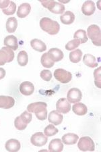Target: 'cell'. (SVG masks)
<instances>
[{
	"instance_id": "cell-1",
	"label": "cell",
	"mask_w": 101,
	"mask_h": 152,
	"mask_svg": "<svg viewBox=\"0 0 101 152\" xmlns=\"http://www.w3.org/2000/svg\"><path fill=\"white\" fill-rule=\"evenodd\" d=\"M47 104L45 102H35L27 107V111L35 114L36 117L40 121H45L47 118Z\"/></svg>"
},
{
	"instance_id": "cell-2",
	"label": "cell",
	"mask_w": 101,
	"mask_h": 152,
	"mask_svg": "<svg viewBox=\"0 0 101 152\" xmlns=\"http://www.w3.org/2000/svg\"><path fill=\"white\" fill-rule=\"evenodd\" d=\"M40 26L42 30L51 35H56L60 30V25L57 22L47 17L41 19Z\"/></svg>"
},
{
	"instance_id": "cell-3",
	"label": "cell",
	"mask_w": 101,
	"mask_h": 152,
	"mask_svg": "<svg viewBox=\"0 0 101 152\" xmlns=\"http://www.w3.org/2000/svg\"><path fill=\"white\" fill-rule=\"evenodd\" d=\"M87 34L89 39L94 45H101V32L100 28L96 24H92L87 29Z\"/></svg>"
},
{
	"instance_id": "cell-4",
	"label": "cell",
	"mask_w": 101,
	"mask_h": 152,
	"mask_svg": "<svg viewBox=\"0 0 101 152\" xmlns=\"http://www.w3.org/2000/svg\"><path fill=\"white\" fill-rule=\"evenodd\" d=\"M42 5L47 8L49 11L52 13L60 14H63L65 12V6L61 4L60 2H57L55 1H40Z\"/></svg>"
},
{
	"instance_id": "cell-5",
	"label": "cell",
	"mask_w": 101,
	"mask_h": 152,
	"mask_svg": "<svg viewBox=\"0 0 101 152\" xmlns=\"http://www.w3.org/2000/svg\"><path fill=\"white\" fill-rule=\"evenodd\" d=\"M78 147L80 150L82 151H94L95 149L94 143L90 137H81L78 141Z\"/></svg>"
},
{
	"instance_id": "cell-6",
	"label": "cell",
	"mask_w": 101,
	"mask_h": 152,
	"mask_svg": "<svg viewBox=\"0 0 101 152\" xmlns=\"http://www.w3.org/2000/svg\"><path fill=\"white\" fill-rule=\"evenodd\" d=\"M14 59V51L8 47H3L0 50V66H4L7 62H11Z\"/></svg>"
},
{
	"instance_id": "cell-7",
	"label": "cell",
	"mask_w": 101,
	"mask_h": 152,
	"mask_svg": "<svg viewBox=\"0 0 101 152\" xmlns=\"http://www.w3.org/2000/svg\"><path fill=\"white\" fill-rule=\"evenodd\" d=\"M54 77L60 83L66 84L71 81V78H72V75L70 72H68L67 70L62 69V68H58L54 72Z\"/></svg>"
},
{
	"instance_id": "cell-8",
	"label": "cell",
	"mask_w": 101,
	"mask_h": 152,
	"mask_svg": "<svg viewBox=\"0 0 101 152\" xmlns=\"http://www.w3.org/2000/svg\"><path fill=\"white\" fill-rule=\"evenodd\" d=\"M48 139L42 132L34 133L31 138V143L36 147H42L47 143Z\"/></svg>"
},
{
	"instance_id": "cell-9",
	"label": "cell",
	"mask_w": 101,
	"mask_h": 152,
	"mask_svg": "<svg viewBox=\"0 0 101 152\" xmlns=\"http://www.w3.org/2000/svg\"><path fill=\"white\" fill-rule=\"evenodd\" d=\"M82 98V94L81 91L78 88H72L67 94L68 101L71 104H76L80 101Z\"/></svg>"
},
{
	"instance_id": "cell-10",
	"label": "cell",
	"mask_w": 101,
	"mask_h": 152,
	"mask_svg": "<svg viewBox=\"0 0 101 152\" xmlns=\"http://www.w3.org/2000/svg\"><path fill=\"white\" fill-rule=\"evenodd\" d=\"M71 104L65 98H61L57 102L56 109L59 113L67 114L71 110Z\"/></svg>"
},
{
	"instance_id": "cell-11",
	"label": "cell",
	"mask_w": 101,
	"mask_h": 152,
	"mask_svg": "<svg viewBox=\"0 0 101 152\" xmlns=\"http://www.w3.org/2000/svg\"><path fill=\"white\" fill-rule=\"evenodd\" d=\"M15 104V100L12 97L0 95V108L9 109Z\"/></svg>"
},
{
	"instance_id": "cell-12",
	"label": "cell",
	"mask_w": 101,
	"mask_h": 152,
	"mask_svg": "<svg viewBox=\"0 0 101 152\" xmlns=\"http://www.w3.org/2000/svg\"><path fill=\"white\" fill-rule=\"evenodd\" d=\"M20 91L24 95H31L34 91V86L29 81H24L20 85Z\"/></svg>"
},
{
	"instance_id": "cell-13",
	"label": "cell",
	"mask_w": 101,
	"mask_h": 152,
	"mask_svg": "<svg viewBox=\"0 0 101 152\" xmlns=\"http://www.w3.org/2000/svg\"><path fill=\"white\" fill-rule=\"evenodd\" d=\"M63 116L62 114L57 112V110L51 111L49 114L48 121L49 122L53 124L54 125H60L63 121Z\"/></svg>"
},
{
	"instance_id": "cell-14",
	"label": "cell",
	"mask_w": 101,
	"mask_h": 152,
	"mask_svg": "<svg viewBox=\"0 0 101 152\" xmlns=\"http://www.w3.org/2000/svg\"><path fill=\"white\" fill-rule=\"evenodd\" d=\"M96 10L95 4L92 1H86L82 6V13L86 16H91Z\"/></svg>"
},
{
	"instance_id": "cell-15",
	"label": "cell",
	"mask_w": 101,
	"mask_h": 152,
	"mask_svg": "<svg viewBox=\"0 0 101 152\" xmlns=\"http://www.w3.org/2000/svg\"><path fill=\"white\" fill-rule=\"evenodd\" d=\"M4 44L6 47L12 50H16L18 48V42L16 37L14 35H8L4 39Z\"/></svg>"
},
{
	"instance_id": "cell-16",
	"label": "cell",
	"mask_w": 101,
	"mask_h": 152,
	"mask_svg": "<svg viewBox=\"0 0 101 152\" xmlns=\"http://www.w3.org/2000/svg\"><path fill=\"white\" fill-rule=\"evenodd\" d=\"M6 149L9 152H17L20 149V143L16 139H9L6 143Z\"/></svg>"
},
{
	"instance_id": "cell-17",
	"label": "cell",
	"mask_w": 101,
	"mask_h": 152,
	"mask_svg": "<svg viewBox=\"0 0 101 152\" xmlns=\"http://www.w3.org/2000/svg\"><path fill=\"white\" fill-rule=\"evenodd\" d=\"M31 10V6L28 3H23L20 5L18 11H17V16L20 18H24L30 14Z\"/></svg>"
},
{
	"instance_id": "cell-18",
	"label": "cell",
	"mask_w": 101,
	"mask_h": 152,
	"mask_svg": "<svg viewBox=\"0 0 101 152\" xmlns=\"http://www.w3.org/2000/svg\"><path fill=\"white\" fill-rule=\"evenodd\" d=\"M63 149V144L60 139L51 140L49 145V150L51 152H61Z\"/></svg>"
},
{
	"instance_id": "cell-19",
	"label": "cell",
	"mask_w": 101,
	"mask_h": 152,
	"mask_svg": "<svg viewBox=\"0 0 101 152\" xmlns=\"http://www.w3.org/2000/svg\"><path fill=\"white\" fill-rule=\"evenodd\" d=\"M54 62H60L63 58V51L58 48H51L47 52Z\"/></svg>"
},
{
	"instance_id": "cell-20",
	"label": "cell",
	"mask_w": 101,
	"mask_h": 152,
	"mask_svg": "<svg viewBox=\"0 0 101 152\" xmlns=\"http://www.w3.org/2000/svg\"><path fill=\"white\" fill-rule=\"evenodd\" d=\"M31 45L33 50L39 51V52H43L47 50V45L45 43L38 39H33L31 41Z\"/></svg>"
},
{
	"instance_id": "cell-21",
	"label": "cell",
	"mask_w": 101,
	"mask_h": 152,
	"mask_svg": "<svg viewBox=\"0 0 101 152\" xmlns=\"http://www.w3.org/2000/svg\"><path fill=\"white\" fill-rule=\"evenodd\" d=\"M72 110L76 114L78 115V116H84L87 113L88 108L85 104L78 102L73 105Z\"/></svg>"
},
{
	"instance_id": "cell-22",
	"label": "cell",
	"mask_w": 101,
	"mask_h": 152,
	"mask_svg": "<svg viewBox=\"0 0 101 152\" xmlns=\"http://www.w3.org/2000/svg\"><path fill=\"white\" fill-rule=\"evenodd\" d=\"M79 137L74 133H67L62 137V141L65 145H74L78 141Z\"/></svg>"
},
{
	"instance_id": "cell-23",
	"label": "cell",
	"mask_w": 101,
	"mask_h": 152,
	"mask_svg": "<svg viewBox=\"0 0 101 152\" xmlns=\"http://www.w3.org/2000/svg\"><path fill=\"white\" fill-rule=\"evenodd\" d=\"M61 23L65 24H71L75 20V15L72 12L67 11L60 17Z\"/></svg>"
},
{
	"instance_id": "cell-24",
	"label": "cell",
	"mask_w": 101,
	"mask_h": 152,
	"mask_svg": "<svg viewBox=\"0 0 101 152\" xmlns=\"http://www.w3.org/2000/svg\"><path fill=\"white\" fill-rule=\"evenodd\" d=\"M18 26V20L15 17H10L6 22V30L9 33H14Z\"/></svg>"
},
{
	"instance_id": "cell-25",
	"label": "cell",
	"mask_w": 101,
	"mask_h": 152,
	"mask_svg": "<svg viewBox=\"0 0 101 152\" xmlns=\"http://www.w3.org/2000/svg\"><path fill=\"white\" fill-rule=\"evenodd\" d=\"M83 62L86 66L90 68L98 66V62L94 56L91 54H86L83 58Z\"/></svg>"
},
{
	"instance_id": "cell-26",
	"label": "cell",
	"mask_w": 101,
	"mask_h": 152,
	"mask_svg": "<svg viewBox=\"0 0 101 152\" xmlns=\"http://www.w3.org/2000/svg\"><path fill=\"white\" fill-rule=\"evenodd\" d=\"M41 62L42 64V65L47 68H52L54 64H55V62H54L52 60V59L50 58V56H49L48 53H45L41 56Z\"/></svg>"
},
{
	"instance_id": "cell-27",
	"label": "cell",
	"mask_w": 101,
	"mask_h": 152,
	"mask_svg": "<svg viewBox=\"0 0 101 152\" xmlns=\"http://www.w3.org/2000/svg\"><path fill=\"white\" fill-rule=\"evenodd\" d=\"M17 61L20 66H25L28 62V56L25 51H20L17 56Z\"/></svg>"
},
{
	"instance_id": "cell-28",
	"label": "cell",
	"mask_w": 101,
	"mask_h": 152,
	"mask_svg": "<svg viewBox=\"0 0 101 152\" xmlns=\"http://www.w3.org/2000/svg\"><path fill=\"white\" fill-rule=\"evenodd\" d=\"M73 37L76 39H78L80 42V44L85 43L88 40L87 35H86V32L84 30H82V29H80V30L76 31L74 35H73Z\"/></svg>"
},
{
	"instance_id": "cell-29",
	"label": "cell",
	"mask_w": 101,
	"mask_h": 152,
	"mask_svg": "<svg viewBox=\"0 0 101 152\" xmlns=\"http://www.w3.org/2000/svg\"><path fill=\"white\" fill-rule=\"evenodd\" d=\"M82 51L81 50H76L70 53V60L73 63H78L82 59Z\"/></svg>"
},
{
	"instance_id": "cell-30",
	"label": "cell",
	"mask_w": 101,
	"mask_h": 152,
	"mask_svg": "<svg viewBox=\"0 0 101 152\" xmlns=\"http://www.w3.org/2000/svg\"><path fill=\"white\" fill-rule=\"evenodd\" d=\"M58 132V129L52 124H49L47 126H46L45 131H44V133L47 137H52L55 135Z\"/></svg>"
},
{
	"instance_id": "cell-31",
	"label": "cell",
	"mask_w": 101,
	"mask_h": 152,
	"mask_svg": "<svg viewBox=\"0 0 101 152\" xmlns=\"http://www.w3.org/2000/svg\"><path fill=\"white\" fill-rule=\"evenodd\" d=\"M2 11H3L4 14H6V15H13L16 12V5L14 1H10V3H9L8 8L2 10Z\"/></svg>"
},
{
	"instance_id": "cell-32",
	"label": "cell",
	"mask_w": 101,
	"mask_h": 152,
	"mask_svg": "<svg viewBox=\"0 0 101 152\" xmlns=\"http://www.w3.org/2000/svg\"><path fill=\"white\" fill-rule=\"evenodd\" d=\"M100 70L101 67H98L97 69L94 71V77L95 85L98 88H101V77H100Z\"/></svg>"
},
{
	"instance_id": "cell-33",
	"label": "cell",
	"mask_w": 101,
	"mask_h": 152,
	"mask_svg": "<svg viewBox=\"0 0 101 152\" xmlns=\"http://www.w3.org/2000/svg\"><path fill=\"white\" fill-rule=\"evenodd\" d=\"M80 44V41H79L78 39H73V40L69 41V42L67 44H66L65 49L68 51L75 50L76 48H77L79 47Z\"/></svg>"
},
{
	"instance_id": "cell-34",
	"label": "cell",
	"mask_w": 101,
	"mask_h": 152,
	"mask_svg": "<svg viewBox=\"0 0 101 152\" xmlns=\"http://www.w3.org/2000/svg\"><path fill=\"white\" fill-rule=\"evenodd\" d=\"M14 126L19 131H23L27 127V124L22 121L20 117L18 116L16 117L15 121H14Z\"/></svg>"
},
{
	"instance_id": "cell-35",
	"label": "cell",
	"mask_w": 101,
	"mask_h": 152,
	"mask_svg": "<svg viewBox=\"0 0 101 152\" xmlns=\"http://www.w3.org/2000/svg\"><path fill=\"white\" fill-rule=\"evenodd\" d=\"M20 117L22 121L26 124L30 123L32 121V118H33V116H32L31 112H28L27 110L26 111H24L23 113L20 116Z\"/></svg>"
},
{
	"instance_id": "cell-36",
	"label": "cell",
	"mask_w": 101,
	"mask_h": 152,
	"mask_svg": "<svg viewBox=\"0 0 101 152\" xmlns=\"http://www.w3.org/2000/svg\"><path fill=\"white\" fill-rule=\"evenodd\" d=\"M52 73L49 70H43L41 72V77L45 81H49L52 78Z\"/></svg>"
},
{
	"instance_id": "cell-37",
	"label": "cell",
	"mask_w": 101,
	"mask_h": 152,
	"mask_svg": "<svg viewBox=\"0 0 101 152\" xmlns=\"http://www.w3.org/2000/svg\"><path fill=\"white\" fill-rule=\"evenodd\" d=\"M9 3H10V1L9 0H6V1H0V8L2 10H4L8 8L9 6Z\"/></svg>"
},
{
	"instance_id": "cell-38",
	"label": "cell",
	"mask_w": 101,
	"mask_h": 152,
	"mask_svg": "<svg viewBox=\"0 0 101 152\" xmlns=\"http://www.w3.org/2000/svg\"><path fill=\"white\" fill-rule=\"evenodd\" d=\"M6 77V70L3 68H0V80Z\"/></svg>"
}]
</instances>
